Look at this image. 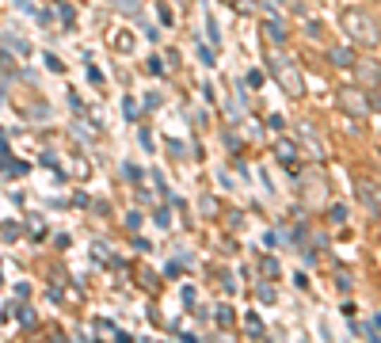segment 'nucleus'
<instances>
[{"label": "nucleus", "mask_w": 381, "mask_h": 343, "mask_svg": "<svg viewBox=\"0 0 381 343\" xmlns=\"http://www.w3.org/2000/svg\"><path fill=\"white\" fill-rule=\"evenodd\" d=\"M339 31L347 35V42L355 46V50H377L381 46V23L366 8H347V12L339 15Z\"/></svg>", "instance_id": "obj_1"}, {"label": "nucleus", "mask_w": 381, "mask_h": 343, "mask_svg": "<svg viewBox=\"0 0 381 343\" xmlns=\"http://www.w3.org/2000/svg\"><path fill=\"white\" fill-rule=\"evenodd\" d=\"M267 69H271V77L278 80V88L286 92L290 99H301L305 96V80H301V69H297V61L290 58V54H282V50H271L267 54Z\"/></svg>", "instance_id": "obj_2"}, {"label": "nucleus", "mask_w": 381, "mask_h": 343, "mask_svg": "<svg viewBox=\"0 0 381 343\" xmlns=\"http://www.w3.org/2000/svg\"><path fill=\"white\" fill-rule=\"evenodd\" d=\"M336 107L343 111L347 118H366L370 115V99H366V92L362 88H339V96H336Z\"/></svg>", "instance_id": "obj_3"}, {"label": "nucleus", "mask_w": 381, "mask_h": 343, "mask_svg": "<svg viewBox=\"0 0 381 343\" xmlns=\"http://www.w3.org/2000/svg\"><path fill=\"white\" fill-rule=\"evenodd\" d=\"M355 199H358V202H362V206H366L374 218H381V183H377V180L362 175V180L355 183Z\"/></svg>", "instance_id": "obj_4"}, {"label": "nucleus", "mask_w": 381, "mask_h": 343, "mask_svg": "<svg viewBox=\"0 0 381 343\" xmlns=\"http://www.w3.org/2000/svg\"><path fill=\"white\" fill-rule=\"evenodd\" d=\"M328 61L332 65H336V69H355V65H358V58H355V46H332V50H328Z\"/></svg>", "instance_id": "obj_5"}, {"label": "nucleus", "mask_w": 381, "mask_h": 343, "mask_svg": "<svg viewBox=\"0 0 381 343\" xmlns=\"http://www.w3.org/2000/svg\"><path fill=\"white\" fill-rule=\"evenodd\" d=\"M297 134H301V142L309 145V149H313V156L320 161V156H324V142H320L317 134H313V126H309V123H301V126H297Z\"/></svg>", "instance_id": "obj_6"}, {"label": "nucleus", "mask_w": 381, "mask_h": 343, "mask_svg": "<svg viewBox=\"0 0 381 343\" xmlns=\"http://www.w3.org/2000/svg\"><path fill=\"white\" fill-rule=\"evenodd\" d=\"M355 69H358V80H362V85H374V88H377V80H381V69H374V61H358Z\"/></svg>", "instance_id": "obj_7"}, {"label": "nucleus", "mask_w": 381, "mask_h": 343, "mask_svg": "<svg viewBox=\"0 0 381 343\" xmlns=\"http://www.w3.org/2000/svg\"><path fill=\"white\" fill-rule=\"evenodd\" d=\"M275 153H278V161H282V164H294L297 161V145L294 142H278Z\"/></svg>", "instance_id": "obj_8"}, {"label": "nucleus", "mask_w": 381, "mask_h": 343, "mask_svg": "<svg viewBox=\"0 0 381 343\" xmlns=\"http://www.w3.org/2000/svg\"><path fill=\"white\" fill-rule=\"evenodd\" d=\"M370 104H374V107H381V80H377V99H370Z\"/></svg>", "instance_id": "obj_9"}]
</instances>
